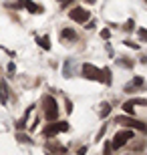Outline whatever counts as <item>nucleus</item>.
Masks as SVG:
<instances>
[{"instance_id":"17","label":"nucleus","mask_w":147,"mask_h":155,"mask_svg":"<svg viewBox=\"0 0 147 155\" xmlns=\"http://www.w3.org/2000/svg\"><path fill=\"white\" fill-rule=\"evenodd\" d=\"M119 64H123V67H131L133 63H129V61H125V58H119Z\"/></svg>"},{"instance_id":"19","label":"nucleus","mask_w":147,"mask_h":155,"mask_svg":"<svg viewBox=\"0 0 147 155\" xmlns=\"http://www.w3.org/2000/svg\"><path fill=\"white\" fill-rule=\"evenodd\" d=\"M28 113H30V109L26 111V117H28ZM18 127H20V129H22V127H24V119H22V121H18Z\"/></svg>"},{"instance_id":"1","label":"nucleus","mask_w":147,"mask_h":155,"mask_svg":"<svg viewBox=\"0 0 147 155\" xmlns=\"http://www.w3.org/2000/svg\"><path fill=\"white\" fill-rule=\"evenodd\" d=\"M42 103H45V117L46 121H55L58 117V109H57V101L51 97V95H46L42 99Z\"/></svg>"},{"instance_id":"21","label":"nucleus","mask_w":147,"mask_h":155,"mask_svg":"<svg viewBox=\"0 0 147 155\" xmlns=\"http://www.w3.org/2000/svg\"><path fill=\"white\" fill-rule=\"evenodd\" d=\"M85 2H87V4H95L97 0H85Z\"/></svg>"},{"instance_id":"6","label":"nucleus","mask_w":147,"mask_h":155,"mask_svg":"<svg viewBox=\"0 0 147 155\" xmlns=\"http://www.w3.org/2000/svg\"><path fill=\"white\" fill-rule=\"evenodd\" d=\"M68 16H71V20H75V22H87L91 14L85 8H73V10L68 12Z\"/></svg>"},{"instance_id":"4","label":"nucleus","mask_w":147,"mask_h":155,"mask_svg":"<svg viewBox=\"0 0 147 155\" xmlns=\"http://www.w3.org/2000/svg\"><path fill=\"white\" fill-rule=\"evenodd\" d=\"M129 139H133V131H129V129H125V131H119L117 135H115L113 139V145L111 147H115V149H119V147H123Z\"/></svg>"},{"instance_id":"22","label":"nucleus","mask_w":147,"mask_h":155,"mask_svg":"<svg viewBox=\"0 0 147 155\" xmlns=\"http://www.w3.org/2000/svg\"><path fill=\"white\" fill-rule=\"evenodd\" d=\"M58 2H62V4H67V2H73V0H58Z\"/></svg>"},{"instance_id":"8","label":"nucleus","mask_w":147,"mask_h":155,"mask_svg":"<svg viewBox=\"0 0 147 155\" xmlns=\"http://www.w3.org/2000/svg\"><path fill=\"white\" fill-rule=\"evenodd\" d=\"M61 38L62 40H75V38H77V32H75L73 28H65L61 32Z\"/></svg>"},{"instance_id":"16","label":"nucleus","mask_w":147,"mask_h":155,"mask_svg":"<svg viewBox=\"0 0 147 155\" xmlns=\"http://www.w3.org/2000/svg\"><path fill=\"white\" fill-rule=\"evenodd\" d=\"M133 26H135V22H133V20H127V24H125V30H131Z\"/></svg>"},{"instance_id":"15","label":"nucleus","mask_w":147,"mask_h":155,"mask_svg":"<svg viewBox=\"0 0 147 155\" xmlns=\"http://www.w3.org/2000/svg\"><path fill=\"white\" fill-rule=\"evenodd\" d=\"M101 36H103V38H109V36H111L109 28H103V30H101Z\"/></svg>"},{"instance_id":"14","label":"nucleus","mask_w":147,"mask_h":155,"mask_svg":"<svg viewBox=\"0 0 147 155\" xmlns=\"http://www.w3.org/2000/svg\"><path fill=\"white\" fill-rule=\"evenodd\" d=\"M139 38L147 40V28H139Z\"/></svg>"},{"instance_id":"18","label":"nucleus","mask_w":147,"mask_h":155,"mask_svg":"<svg viewBox=\"0 0 147 155\" xmlns=\"http://www.w3.org/2000/svg\"><path fill=\"white\" fill-rule=\"evenodd\" d=\"M125 45L131 46V48H139V45H135V42H131V40H125Z\"/></svg>"},{"instance_id":"5","label":"nucleus","mask_w":147,"mask_h":155,"mask_svg":"<svg viewBox=\"0 0 147 155\" xmlns=\"http://www.w3.org/2000/svg\"><path fill=\"white\" fill-rule=\"evenodd\" d=\"M62 131H68V123L57 121V123H51V125L45 129V135H46V137H52V135H57V133H62Z\"/></svg>"},{"instance_id":"10","label":"nucleus","mask_w":147,"mask_h":155,"mask_svg":"<svg viewBox=\"0 0 147 155\" xmlns=\"http://www.w3.org/2000/svg\"><path fill=\"white\" fill-rule=\"evenodd\" d=\"M141 85H143V79H141V77H135V79L131 81L129 85L125 87V91L129 93V91H131V89H135V87H141Z\"/></svg>"},{"instance_id":"20","label":"nucleus","mask_w":147,"mask_h":155,"mask_svg":"<svg viewBox=\"0 0 147 155\" xmlns=\"http://www.w3.org/2000/svg\"><path fill=\"white\" fill-rule=\"evenodd\" d=\"M71 111H73V103H71V101H67V113H71Z\"/></svg>"},{"instance_id":"2","label":"nucleus","mask_w":147,"mask_h":155,"mask_svg":"<svg viewBox=\"0 0 147 155\" xmlns=\"http://www.w3.org/2000/svg\"><path fill=\"white\" fill-rule=\"evenodd\" d=\"M115 123H119V125H123V127H133V129H139V131L147 133V125H145V123H143V121L133 119V117L121 115V117H117V119H115Z\"/></svg>"},{"instance_id":"3","label":"nucleus","mask_w":147,"mask_h":155,"mask_svg":"<svg viewBox=\"0 0 147 155\" xmlns=\"http://www.w3.org/2000/svg\"><path fill=\"white\" fill-rule=\"evenodd\" d=\"M83 77L85 79H91V81H103V75H101V69H97L95 64H83Z\"/></svg>"},{"instance_id":"11","label":"nucleus","mask_w":147,"mask_h":155,"mask_svg":"<svg viewBox=\"0 0 147 155\" xmlns=\"http://www.w3.org/2000/svg\"><path fill=\"white\" fill-rule=\"evenodd\" d=\"M109 111H111V105H109V103H103L101 105V117H107Z\"/></svg>"},{"instance_id":"12","label":"nucleus","mask_w":147,"mask_h":155,"mask_svg":"<svg viewBox=\"0 0 147 155\" xmlns=\"http://www.w3.org/2000/svg\"><path fill=\"white\" fill-rule=\"evenodd\" d=\"M123 111H125V113H129V115H133V113H135V111H133V105H131V101L123 103Z\"/></svg>"},{"instance_id":"7","label":"nucleus","mask_w":147,"mask_h":155,"mask_svg":"<svg viewBox=\"0 0 147 155\" xmlns=\"http://www.w3.org/2000/svg\"><path fill=\"white\" fill-rule=\"evenodd\" d=\"M22 4H24V8H26L28 12H32V14H38V12H42V6L34 4L32 0H22Z\"/></svg>"},{"instance_id":"13","label":"nucleus","mask_w":147,"mask_h":155,"mask_svg":"<svg viewBox=\"0 0 147 155\" xmlns=\"http://www.w3.org/2000/svg\"><path fill=\"white\" fill-rule=\"evenodd\" d=\"M131 105H133V107H135V105H147V101H145V99H133Z\"/></svg>"},{"instance_id":"9","label":"nucleus","mask_w":147,"mask_h":155,"mask_svg":"<svg viewBox=\"0 0 147 155\" xmlns=\"http://www.w3.org/2000/svg\"><path fill=\"white\" fill-rule=\"evenodd\" d=\"M36 42H38L40 48H45V51L51 48V40H48V36H36Z\"/></svg>"}]
</instances>
